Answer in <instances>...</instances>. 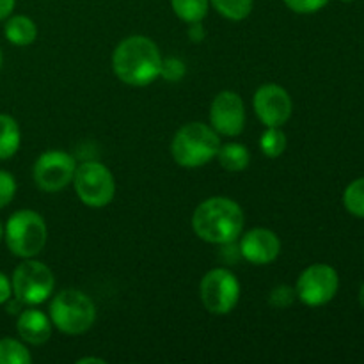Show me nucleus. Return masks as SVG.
I'll return each instance as SVG.
<instances>
[{
  "mask_svg": "<svg viewBox=\"0 0 364 364\" xmlns=\"http://www.w3.org/2000/svg\"><path fill=\"white\" fill-rule=\"evenodd\" d=\"M32 355L21 341L13 338L0 340V364H31Z\"/></svg>",
  "mask_w": 364,
  "mask_h": 364,
  "instance_id": "21",
  "label": "nucleus"
},
{
  "mask_svg": "<svg viewBox=\"0 0 364 364\" xmlns=\"http://www.w3.org/2000/svg\"><path fill=\"white\" fill-rule=\"evenodd\" d=\"M2 60H4L2 59V52H0V68H2Z\"/></svg>",
  "mask_w": 364,
  "mask_h": 364,
  "instance_id": "34",
  "label": "nucleus"
},
{
  "mask_svg": "<svg viewBox=\"0 0 364 364\" xmlns=\"http://www.w3.org/2000/svg\"><path fill=\"white\" fill-rule=\"evenodd\" d=\"M220 16L231 21H242L251 14L255 0H210Z\"/></svg>",
  "mask_w": 364,
  "mask_h": 364,
  "instance_id": "19",
  "label": "nucleus"
},
{
  "mask_svg": "<svg viewBox=\"0 0 364 364\" xmlns=\"http://www.w3.org/2000/svg\"><path fill=\"white\" fill-rule=\"evenodd\" d=\"M71 183L77 192V198L89 208H103L112 201L116 194L114 174L96 160L77 166Z\"/></svg>",
  "mask_w": 364,
  "mask_h": 364,
  "instance_id": "6",
  "label": "nucleus"
},
{
  "mask_svg": "<svg viewBox=\"0 0 364 364\" xmlns=\"http://www.w3.org/2000/svg\"><path fill=\"white\" fill-rule=\"evenodd\" d=\"M199 291L203 306L213 315H228L240 301V283L237 276L223 267L205 274Z\"/></svg>",
  "mask_w": 364,
  "mask_h": 364,
  "instance_id": "9",
  "label": "nucleus"
},
{
  "mask_svg": "<svg viewBox=\"0 0 364 364\" xmlns=\"http://www.w3.org/2000/svg\"><path fill=\"white\" fill-rule=\"evenodd\" d=\"M78 364H87V363H96V364H105V359H100V358H80L77 361Z\"/></svg>",
  "mask_w": 364,
  "mask_h": 364,
  "instance_id": "30",
  "label": "nucleus"
},
{
  "mask_svg": "<svg viewBox=\"0 0 364 364\" xmlns=\"http://www.w3.org/2000/svg\"><path fill=\"white\" fill-rule=\"evenodd\" d=\"M4 36L14 46H28L38 38V27L28 16L18 14V16L7 18L4 25Z\"/></svg>",
  "mask_w": 364,
  "mask_h": 364,
  "instance_id": "15",
  "label": "nucleus"
},
{
  "mask_svg": "<svg viewBox=\"0 0 364 364\" xmlns=\"http://www.w3.org/2000/svg\"><path fill=\"white\" fill-rule=\"evenodd\" d=\"M48 230L45 219L34 210H18L4 226L7 249L18 258H34L45 249Z\"/></svg>",
  "mask_w": 364,
  "mask_h": 364,
  "instance_id": "4",
  "label": "nucleus"
},
{
  "mask_svg": "<svg viewBox=\"0 0 364 364\" xmlns=\"http://www.w3.org/2000/svg\"><path fill=\"white\" fill-rule=\"evenodd\" d=\"M220 148V135L210 124L187 123L174 134L171 153L178 166L185 169H198L217 156Z\"/></svg>",
  "mask_w": 364,
  "mask_h": 364,
  "instance_id": "3",
  "label": "nucleus"
},
{
  "mask_svg": "<svg viewBox=\"0 0 364 364\" xmlns=\"http://www.w3.org/2000/svg\"><path fill=\"white\" fill-rule=\"evenodd\" d=\"M50 320L60 333L78 336L95 326L96 306L80 290H63L50 304Z\"/></svg>",
  "mask_w": 364,
  "mask_h": 364,
  "instance_id": "5",
  "label": "nucleus"
},
{
  "mask_svg": "<svg viewBox=\"0 0 364 364\" xmlns=\"http://www.w3.org/2000/svg\"><path fill=\"white\" fill-rule=\"evenodd\" d=\"M188 25H191V31H188V36H191L192 41H201V39L205 38V31H203L201 21H198V23H188Z\"/></svg>",
  "mask_w": 364,
  "mask_h": 364,
  "instance_id": "29",
  "label": "nucleus"
},
{
  "mask_svg": "<svg viewBox=\"0 0 364 364\" xmlns=\"http://www.w3.org/2000/svg\"><path fill=\"white\" fill-rule=\"evenodd\" d=\"M21 144L20 124L7 114H0V160L16 155Z\"/></svg>",
  "mask_w": 364,
  "mask_h": 364,
  "instance_id": "17",
  "label": "nucleus"
},
{
  "mask_svg": "<svg viewBox=\"0 0 364 364\" xmlns=\"http://www.w3.org/2000/svg\"><path fill=\"white\" fill-rule=\"evenodd\" d=\"M77 166L70 153L63 149H48L36 160L32 178L43 192H60L73 181Z\"/></svg>",
  "mask_w": 364,
  "mask_h": 364,
  "instance_id": "10",
  "label": "nucleus"
},
{
  "mask_svg": "<svg viewBox=\"0 0 364 364\" xmlns=\"http://www.w3.org/2000/svg\"><path fill=\"white\" fill-rule=\"evenodd\" d=\"M340 288V276L327 263H315L302 270L295 284L297 299L309 308L326 306L336 297Z\"/></svg>",
  "mask_w": 364,
  "mask_h": 364,
  "instance_id": "8",
  "label": "nucleus"
},
{
  "mask_svg": "<svg viewBox=\"0 0 364 364\" xmlns=\"http://www.w3.org/2000/svg\"><path fill=\"white\" fill-rule=\"evenodd\" d=\"M244 212L230 198H210L192 215V230L203 242L228 245L238 240L244 230Z\"/></svg>",
  "mask_w": 364,
  "mask_h": 364,
  "instance_id": "2",
  "label": "nucleus"
},
{
  "mask_svg": "<svg viewBox=\"0 0 364 364\" xmlns=\"http://www.w3.org/2000/svg\"><path fill=\"white\" fill-rule=\"evenodd\" d=\"M217 160H219L220 167L230 173H240V171L247 169L249 162H251V155L249 149L240 142H228V144H220L219 151H217Z\"/></svg>",
  "mask_w": 364,
  "mask_h": 364,
  "instance_id": "16",
  "label": "nucleus"
},
{
  "mask_svg": "<svg viewBox=\"0 0 364 364\" xmlns=\"http://www.w3.org/2000/svg\"><path fill=\"white\" fill-rule=\"evenodd\" d=\"M287 135L281 130V127H267L259 137V149L269 159H277L287 149Z\"/></svg>",
  "mask_w": 364,
  "mask_h": 364,
  "instance_id": "20",
  "label": "nucleus"
},
{
  "mask_svg": "<svg viewBox=\"0 0 364 364\" xmlns=\"http://www.w3.org/2000/svg\"><path fill=\"white\" fill-rule=\"evenodd\" d=\"M174 14L187 23H198L208 14L210 0H171Z\"/></svg>",
  "mask_w": 364,
  "mask_h": 364,
  "instance_id": "18",
  "label": "nucleus"
},
{
  "mask_svg": "<svg viewBox=\"0 0 364 364\" xmlns=\"http://www.w3.org/2000/svg\"><path fill=\"white\" fill-rule=\"evenodd\" d=\"M359 302H361V306L364 308V283L361 284V288H359Z\"/></svg>",
  "mask_w": 364,
  "mask_h": 364,
  "instance_id": "31",
  "label": "nucleus"
},
{
  "mask_svg": "<svg viewBox=\"0 0 364 364\" xmlns=\"http://www.w3.org/2000/svg\"><path fill=\"white\" fill-rule=\"evenodd\" d=\"M295 297H297V294H295V288L287 287V284H281V287H276L272 291H270L269 302L272 308L287 309L294 304Z\"/></svg>",
  "mask_w": 364,
  "mask_h": 364,
  "instance_id": "23",
  "label": "nucleus"
},
{
  "mask_svg": "<svg viewBox=\"0 0 364 364\" xmlns=\"http://www.w3.org/2000/svg\"><path fill=\"white\" fill-rule=\"evenodd\" d=\"M287 7L297 14H313L329 4V0H284Z\"/></svg>",
  "mask_w": 364,
  "mask_h": 364,
  "instance_id": "25",
  "label": "nucleus"
},
{
  "mask_svg": "<svg viewBox=\"0 0 364 364\" xmlns=\"http://www.w3.org/2000/svg\"><path fill=\"white\" fill-rule=\"evenodd\" d=\"M343 206L354 217L364 219V176L358 178L343 192Z\"/></svg>",
  "mask_w": 364,
  "mask_h": 364,
  "instance_id": "22",
  "label": "nucleus"
},
{
  "mask_svg": "<svg viewBox=\"0 0 364 364\" xmlns=\"http://www.w3.org/2000/svg\"><path fill=\"white\" fill-rule=\"evenodd\" d=\"M160 77H164L169 82H178L185 77V64L183 60L176 59V57H169V59L162 60V70H160Z\"/></svg>",
  "mask_w": 364,
  "mask_h": 364,
  "instance_id": "26",
  "label": "nucleus"
},
{
  "mask_svg": "<svg viewBox=\"0 0 364 364\" xmlns=\"http://www.w3.org/2000/svg\"><path fill=\"white\" fill-rule=\"evenodd\" d=\"M16 331L28 345H43L52 336V320L39 309H25L20 313Z\"/></svg>",
  "mask_w": 364,
  "mask_h": 364,
  "instance_id": "14",
  "label": "nucleus"
},
{
  "mask_svg": "<svg viewBox=\"0 0 364 364\" xmlns=\"http://www.w3.org/2000/svg\"><path fill=\"white\" fill-rule=\"evenodd\" d=\"M242 258L252 265H269L281 255V240L267 228H255L240 238Z\"/></svg>",
  "mask_w": 364,
  "mask_h": 364,
  "instance_id": "13",
  "label": "nucleus"
},
{
  "mask_svg": "<svg viewBox=\"0 0 364 364\" xmlns=\"http://www.w3.org/2000/svg\"><path fill=\"white\" fill-rule=\"evenodd\" d=\"M2 238H4V224L2 220H0V242H2Z\"/></svg>",
  "mask_w": 364,
  "mask_h": 364,
  "instance_id": "32",
  "label": "nucleus"
},
{
  "mask_svg": "<svg viewBox=\"0 0 364 364\" xmlns=\"http://www.w3.org/2000/svg\"><path fill=\"white\" fill-rule=\"evenodd\" d=\"M255 112L265 127H283L294 112V102L284 87L277 84H265L256 91Z\"/></svg>",
  "mask_w": 364,
  "mask_h": 364,
  "instance_id": "12",
  "label": "nucleus"
},
{
  "mask_svg": "<svg viewBox=\"0 0 364 364\" xmlns=\"http://www.w3.org/2000/svg\"><path fill=\"white\" fill-rule=\"evenodd\" d=\"M16 194V180L11 173L0 169V210L6 208Z\"/></svg>",
  "mask_w": 364,
  "mask_h": 364,
  "instance_id": "24",
  "label": "nucleus"
},
{
  "mask_svg": "<svg viewBox=\"0 0 364 364\" xmlns=\"http://www.w3.org/2000/svg\"><path fill=\"white\" fill-rule=\"evenodd\" d=\"M162 53L146 36H130L116 46L112 68L121 82L134 87H146L160 77Z\"/></svg>",
  "mask_w": 364,
  "mask_h": 364,
  "instance_id": "1",
  "label": "nucleus"
},
{
  "mask_svg": "<svg viewBox=\"0 0 364 364\" xmlns=\"http://www.w3.org/2000/svg\"><path fill=\"white\" fill-rule=\"evenodd\" d=\"M11 284L14 299L21 304L38 306L50 299L55 287V277L45 263L27 258L14 269Z\"/></svg>",
  "mask_w": 364,
  "mask_h": 364,
  "instance_id": "7",
  "label": "nucleus"
},
{
  "mask_svg": "<svg viewBox=\"0 0 364 364\" xmlns=\"http://www.w3.org/2000/svg\"><path fill=\"white\" fill-rule=\"evenodd\" d=\"M14 4H16V0H0V21L7 20L11 16Z\"/></svg>",
  "mask_w": 364,
  "mask_h": 364,
  "instance_id": "28",
  "label": "nucleus"
},
{
  "mask_svg": "<svg viewBox=\"0 0 364 364\" xmlns=\"http://www.w3.org/2000/svg\"><path fill=\"white\" fill-rule=\"evenodd\" d=\"M340 2H345V4H348V2H355V0H340Z\"/></svg>",
  "mask_w": 364,
  "mask_h": 364,
  "instance_id": "33",
  "label": "nucleus"
},
{
  "mask_svg": "<svg viewBox=\"0 0 364 364\" xmlns=\"http://www.w3.org/2000/svg\"><path fill=\"white\" fill-rule=\"evenodd\" d=\"M210 127L224 137H237L245 127L244 100L235 91H220L210 105Z\"/></svg>",
  "mask_w": 364,
  "mask_h": 364,
  "instance_id": "11",
  "label": "nucleus"
},
{
  "mask_svg": "<svg viewBox=\"0 0 364 364\" xmlns=\"http://www.w3.org/2000/svg\"><path fill=\"white\" fill-rule=\"evenodd\" d=\"M13 297V284L4 272H0V306L6 304Z\"/></svg>",
  "mask_w": 364,
  "mask_h": 364,
  "instance_id": "27",
  "label": "nucleus"
}]
</instances>
